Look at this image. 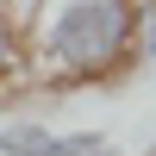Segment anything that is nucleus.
Returning a JSON list of instances; mask_svg holds the SVG:
<instances>
[{
    "label": "nucleus",
    "mask_w": 156,
    "mask_h": 156,
    "mask_svg": "<svg viewBox=\"0 0 156 156\" xmlns=\"http://www.w3.org/2000/svg\"><path fill=\"white\" fill-rule=\"evenodd\" d=\"M87 156H125V150H119V144H106V137H100V144L87 150Z\"/></svg>",
    "instance_id": "423d86ee"
},
{
    "label": "nucleus",
    "mask_w": 156,
    "mask_h": 156,
    "mask_svg": "<svg viewBox=\"0 0 156 156\" xmlns=\"http://www.w3.org/2000/svg\"><path fill=\"white\" fill-rule=\"evenodd\" d=\"M137 62H156V0H137Z\"/></svg>",
    "instance_id": "39448f33"
},
{
    "label": "nucleus",
    "mask_w": 156,
    "mask_h": 156,
    "mask_svg": "<svg viewBox=\"0 0 156 156\" xmlns=\"http://www.w3.org/2000/svg\"><path fill=\"white\" fill-rule=\"evenodd\" d=\"M44 137H50L44 119H6V125H0V156H37Z\"/></svg>",
    "instance_id": "7ed1b4c3"
},
{
    "label": "nucleus",
    "mask_w": 156,
    "mask_h": 156,
    "mask_svg": "<svg viewBox=\"0 0 156 156\" xmlns=\"http://www.w3.org/2000/svg\"><path fill=\"white\" fill-rule=\"evenodd\" d=\"M94 144H100V131H50L37 156H87Z\"/></svg>",
    "instance_id": "20e7f679"
},
{
    "label": "nucleus",
    "mask_w": 156,
    "mask_h": 156,
    "mask_svg": "<svg viewBox=\"0 0 156 156\" xmlns=\"http://www.w3.org/2000/svg\"><path fill=\"white\" fill-rule=\"evenodd\" d=\"M25 81V25H19V6L0 0V87Z\"/></svg>",
    "instance_id": "f03ea898"
},
{
    "label": "nucleus",
    "mask_w": 156,
    "mask_h": 156,
    "mask_svg": "<svg viewBox=\"0 0 156 156\" xmlns=\"http://www.w3.org/2000/svg\"><path fill=\"white\" fill-rule=\"evenodd\" d=\"M144 156H156V144H150V150H144Z\"/></svg>",
    "instance_id": "0eeeda50"
},
{
    "label": "nucleus",
    "mask_w": 156,
    "mask_h": 156,
    "mask_svg": "<svg viewBox=\"0 0 156 156\" xmlns=\"http://www.w3.org/2000/svg\"><path fill=\"white\" fill-rule=\"evenodd\" d=\"M19 25L37 87H100L137 62V0H31Z\"/></svg>",
    "instance_id": "f257e3e1"
}]
</instances>
